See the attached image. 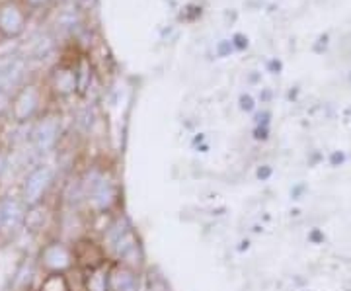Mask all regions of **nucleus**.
Listing matches in <instances>:
<instances>
[{
	"mask_svg": "<svg viewBox=\"0 0 351 291\" xmlns=\"http://www.w3.org/2000/svg\"><path fill=\"white\" fill-rule=\"evenodd\" d=\"M29 25V10L20 0H0V39L16 41Z\"/></svg>",
	"mask_w": 351,
	"mask_h": 291,
	"instance_id": "f257e3e1",
	"label": "nucleus"
},
{
	"mask_svg": "<svg viewBox=\"0 0 351 291\" xmlns=\"http://www.w3.org/2000/svg\"><path fill=\"white\" fill-rule=\"evenodd\" d=\"M41 108V89L36 82H24L14 92L10 114L16 124H25L38 115Z\"/></svg>",
	"mask_w": 351,
	"mask_h": 291,
	"instance_id": "f03ea898",
	"label": "nucleus"
},
{
	"mask_svg": "<svg viewBox=\"0 0 351 291\" xmlns=\"http://www.w3.org/2000/svg\"><path fill=\"white\" fill-rule=\"evenodd\" d=\"M53 168L51 166H38L36 170L29 172L24 184V202L27 205H38L43 198V194L53 182Z\"/></svg>",
	"mask_w": 351,
	"mask_h": 291,
	"instance_id": "7ed1b4c3",
	"label": "nucleus"
},
{
	"mask_svg": "<svg viewBox=\"0 0 351 291\" xmlns=\"http://www.w3.org/2000/svg\"><path fill=\"white\" fill-rule=\"evenodd\" d=\"M59 133H61V121L55 115H47L43 119H39L34 131H32V141L36 145V149L41 152L51 151L57 141H59Z\"/></svg>",
	"mask_w": 351,
	"mask_h": 291,
	"instance_id": "20e7f679",
	"label": "nucleus"
},
{
	"mask_svg": "<svg viewBox=\"0 0 351 291\" xmlns=\"http://www.w3.org/2000/svg\"><path fill=\"white\" fill-rule=\"evenodd\" d=\"M51 89L59 96H71L78 90L75 65H57L51 73Z\"/></svg>",
	"mask_w": 351,
	"mask_h": 291,
	"instance_id": "39448f33",
	"label": "nucleus"
},
{
	"mask_svg": "<svg viewBox=\"0 0 351 291\" xmlns=\"http://www.w3.org/2000/svg\"><path fill=\"white\" fill-rule=\"evenodd\" d=\"M22 221H24V209H22L20 203L12 200V198L0 202V229L16 231Z\"/></svg>",
	"mask_w": 351,
	"mask_h": 291,
	"instance_id": "423d86ee",
	"label": "nucleus"
},
{
	"mask_svg": "<svg viewBox=\"0 0 351 291\" xmlns=\"http://www.w3.org/2000/svg\"><path fill=\"white\" fill-rule=\"evenodd\" d=\"M43 260H45V264L51 268H63L69 264V254H66V251H64L63 246L51 244V246H47V248L43 251Z\"/></svg>",
	"mask_w": 351,
	"mask_h": 291,
	"instance_id": "0eeeda50",
	"label": "nucleus"
},
{
	"mask_svg": "<svg viewBox=\"0 0 351 291\" xmlns=\"http://www.w3.org/2000/svg\"><path fill=\"white\" fill-rule=\"evenodd\" d=\"M12 96L14 92L12 90L4 89V86H0V119L4 117V115L10 112V104H12Z\"/></svg>",
	"mask_w": 351,
	"mask_h": 291,
	"instance_id": "6e6552de",
	"label": "nucleus"
},
{
	"mask_svg": "<svg viewBox=\"0 0 351 291\" xmlns=\"http://www.w3.org/2000/svg\"><path fill=\"white\" fill-rule=\"evenodd\" d=\"M20 2L24 4L29 12H36V10H43V8H47L53 0H20Z\"/></svg>",
	"mask_w": 351,
	"mask_h": 291,
	"instance_id": "1a4fd4ad",
	"label": "nucleus"
},
{
	"mask_svg": "<svg viewBox=\"0 0 351 291\" xmlns=\"http://www.w3.org/2000/svg\"><path fill=\"white\" fill-rule=\"evenodd\" d=\"M232 49H234V47H232L230 39H223V41L217 43V55H219V57H228Z\"/></svg>",
	"mask_w": 351,
	"mask_h": 291,
	"instance_id": "9d476101",
	"label": "nucleus"
},
{
	"mask_svg": "<svg viewBox=\"0 0 351 291\" xmlns=\"http://www.w3.org/2000/svg\"><path fill=\"white\" fill-rule=\"evenodd\" d=\"M230 43H232L234 49H246V47H248V38L242 36V34H234L232 39H230Z\"/></svg>",
	"mask_w": 351,
	"mask_h": 291,
	"instance_id": "9b49d317",
	"label": "nucleus"
},
{
	"mask_svg": "<svg viewBox=\"0 0 351 291\" xmlns=\"http://www.w3.org/2000/svg\"><path fill=\"white\" fill-rule=\"evenodd\" d=\"M80 12H88L96 6V0H71Z\"/></svg>",
	"mask_w": 351,
	"mask_h": 291,
	"instance_id": "f8f14e48",
	"label": "nucleus"
},
{
	"mask_svg": "<svg viewBox=\"0 0 351 291\" xmlns=\"http://www.w3.org/2000/svg\"><path fill=\"white\" fill-rule=\"evenodd\" d=\"M240 102H242V108H244V110H252V106H254L250 96H242V100Z\"/></svg>",
	"mask_w": 351,
	"mask_h": 291,
	"instance_id": "ddd939ff",
	"label": "nucleus"
},
{
	"mask_svg": "<svg viewBox=\"0 0 351 291\" xmlns=\"http://www.w3.org/2000/svg\"><path fill=\"white\" fill-rule=\"evenodd\" d=\"M4 170H6V156L0 152V174H2Z\"/></svg>",
	"mask_w": 351,
	"mask_h": 291,
	"instance_id": "4468645a",
	"label": "nucleus"
}]
</instances>
